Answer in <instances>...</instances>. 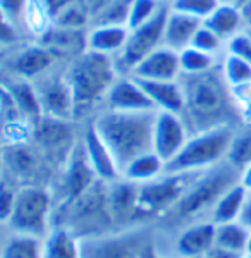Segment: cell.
I'll list each match as a JSON object with an SVG mask.
<instances>
[{
  "instance_id": "obj_1",
  "label": "cell",
  "mask_w": 251,
  "mask_h": 258,
  "mask_svg": "<svg viewBox=\"0 0 251 258\" xmlns=\"http://www.w3.org/2000/svg\"><path fill=\"white\" fill-rule=\"evenodd\" d=\"M184 91L182 119L190 133L205 131L219 126H236V115L241 119L237 103L234 102L231 86L225 83L220 66L205 74L179 78Z\"/></svg>"
},
{
  "instance_id": "obj_2",
  "label": "cell",
  "mask_w": 251,
  "mask_h": 258,
  "mask_svg": "<svg viewBox=\"0 0 251 258\" xmlns=\"http://www.w3.org/2000/svg\"><path fill=\"white\" fill-rule=\"evenodd\" d=\"M157 110L119 112L102 109L91 117V124L110 150L120 174L143 153L153 150V129Z\"/></svg>"
},
{
  "instance_id": "obj_3",
  "label": "cell",
  "mask_w": 251,
  "mask_h": 258,
  "mask_svg": "<svg viewBox=\"0 0 251 258\" xmlns=\"http://www.w3.org/2000/svg\"><path fill=\"white\" fill-rule=\"evenodd\" d=\"M119 76L112 57L85 50L71 59L66 78L74 100V119L90 115L98 107L103 109L105 98Z\"/></svg>"
},
{
  "instance_id": "obj_4",
  "label": "cell",
  "mask_w": 251,
  "mask_h": 258,
  "mask_svg": "<svg viewBox=\"0 0 251 258\" xmlns=\"http://www.w3.org/2000/svg\"><path fill=\"white\" fill-rule=\"evenodd\" d=\"M239 176L241 170L232 167L225 160L217 164L215 167L203 170L182 195V198L164 215V219L170 220L175 226L182 224V227L205 220V214L210 212L212 215L213 207L217 205L220 197L239 182Z\"/></svg>"
},
{
  "instance_id": "obj_5",
  "label": "cell",
  "mask_w": 251,
  "mask_h": 258,
  "mask_svg": "<svg viewBox=\"0 0 251 258\" xmlns=\"http://www.w3.org/2000/svg\"><path fill=\"white\" fill-rule=\"evenodd\" d=\"M57 227L68 229L76 238L102 234L114 229V220L108 212L107 182L95 181L81 197L60 207Z\"/></svg>"
},
{
  "instance_id": "obj_6",
  "label": "cell",
  "mask_w": 251,
  "mask_h": 258,
  "mask_svg": "<svg viewBox=\"0 0 251 258\" xmlns=\"http://www.w3.org/2000/svg\"><path fill=\"white\" fill-rule=\"evenodd\" d=\"M237 126H219L191 133L181 152L167 164L165 172H202L225 160Z\"/></svg>"
},
{
  "instance_id": "obj_7",
  "label": "cell",
  "mask_w": 251,
  "mask_h": 258,
  "mask_svg": "<svg viewBox=\"0 0 251 258\" xmlns=\"http://www.w3.org/2000/svg\"><path fill=\"white\" fill-rule=\"evenodd\" d=\"M53 198L41 184H24L18 189L14 209L4 226L9 232L45 239L50 234Z\"/></svg>"
},
{
  "instance_id": "obj_8",
  "label": "cell",
  "mask_w": 251,
  "mask_h": 258,
  "mask_svg": "<svg viewBox=\"0 0 251 258\" xmlns=\"http://www.w3.org/2000/svg\"><path fill=\"white\" fill-rule=\"evenodd\" d=\"M150 229L143 224L79 238V258H143Z\"/></svg>"
},
{
  "instance_id": "obj_9",
  "label": "cell",
  "mask_w": 251,
  "mask_h": 258,
  "mask_svg": "<svg viewBox=\"0 0 251 258\" xmlns=\"http://www.w3.org/2000/svg\"><path fill=\"white\" fill-rule=\"evenodd\" d=\"M203 172V170H202ZM200 172H165L160 177L138 184V212L143 217H164L193 184Z\"/></svg>"
},
{
  "instance_id": "obj_10",
  "label": "cell",
  "mask_w": 251,
  "mask_h": 258,
  "mask_svg": "<svg viewBox=\"0 0 251 258\" xmlns=\"http://www.w3.org/2000/svg\"><path fill=\"white\" fill-rule=\"evenodd\" d=\"M167 14H169V6L165 4L160 12L150 19L148 23L129 30L122 52L114 59L119 74H131L146 55H150L153 50L164 45V28Z\"/></svg>"
},
{
  "instance_id": "obj_11",
  "label": "cell",
  "mask_w": 251,
  "mask_h": 258,
  "mask_svg": "<svg viewBox=\"0 0 251 258\" xmlns=\"http://www.w3.org/2000/svg\"><path fill=\"white\" fill-rule=\"evenodd\" d=\"M33 83H35L36 90H38L45 117L58 120L74 119V100L66 73L58 74L55 73V68H53Z\"/></svg>"
},
{
  "instance_id": "obj_12",
  "label": "cell",
  "mask_w": 251,
  "mask_h": 258,
  "mask_svg": "<svg viewBox=\"0 0 251 258\" xmlns=\"http://www.w3.org/2000/svg\"><path fill=\"white\" fill-rule=\"evenodd\" d=\"M57 59L58 57L48 47H45L40 41H35V43L12 48L11 60H7V69L12 78L36 81L55 68Z\"/></svg>"
},
{
  "instance_id": "obj_13",
  "label": "cell",
  "mask_w": 251,
  "mask_h": 258,
  "mask_svg": "<svg viewBox=\"0 0 251 258\" xmlns=\"http://www.w3.org/2000/svg\"><path fill=\"white\" fill-rule=\"evenodd\" d=\"M190 136V127L184 122L181 114L157 110L153 129V152L160 159H164L165 164H169L181 152Z\"/></svg>"
},
{
  "instance_id": "obj_14",
  "label": "cell",
  "mask_w": 251,
  "mask_h": 258,
  "mask_svg": "<svg viewBox=\"0 0 251 258\" xmlns=\"http://www.w3.org/2000/svg\"><path fill=\"white\" fill-rule=\"evenodd\" d=\"M95 181H98L95 170L91 169L88 157L85 153V147H83V141L79 140L74 145L73 152H71L69 159L66 160L64 170H62V205H68L73 200L81 197L85 191L93 184Z\"/></svg>"
},
{
  "instance_id": "obj_15",
  "label": "cell",
  "mask_w": 251,
  "mask_h": 258,
  "mask_svg": "<svg viewBox=\"0 0 251 258\" xmlns=\"http://www.w3.org/2000/svg\"><path fill=\"white\" fill-rule=\"evenodd\" d=\"M71 120H58L43 117L33 127V141L38 145L40 155L45 153L47 157H60L62 160L69 159L74 145L78 140H74L73 129L69 126Z\"/></svg>"
},
{
  "instance_id": "obj_16",
  "label": "cell",
  "mask_w": 251,
  "mask_h": 258,
  "mask_svg": "<svg viewBox=\"0 0 251 258\" xmlns=\"http://www.w3.org/2000/svg\"><path fill=\"white\" fill-rule=\"evenodd\" d=\"M108 212L114 220V226L129 227L136 226L140 219L138 212V184L120 177L117 181L107 182Z\"/></svg>"
},
{
  "instance_id": "obj_17",
  "label": "cell",
  "mask_w": 251,
  "mask_h": 258,
  "mask_svg": "<svg viewBox=\"0 0 251 258\" xmlns=\"http://www.w3.org/2000/svg\"><path fill=\"white\" fill-rule=\"evenodd\" d=\"M103 109L119 112H143L155 110V107L136 78L129 74H119L108 91Z\"/></svg>"
},
{
  "instance_id": "obj_18",
  "label": "cell",
  "mask_w": 251,
  "mask_h": 258,
  "mask_svg": "<svg viewBox=\"0 0 251 258\" xmlns=\"http://www.w3.org/2000/svg\"><path fill=\"white\" fill-rule=\"evenodd\" d=\"M129 76L141 81H177L181 78L179 52L162 45L146 55Z\"/></svg>"
},
{
  "instance_id": "obj_19",
  "label": "cell",
  "mask_w": 251,
  "mask_h": 258,
  "mask_svg": "<svg viewBox=\"0 0 251 258\" xmlns=\"http://www.w3.org/2000/svg\"><path fill=\"white\" fill-rule=\"evenodd\" d=\"M217 224L208 220L187 224L181 229L175 238V253L179 258H198L208 255V251L215 246Z\"/></svg>"
},
{
  "instance_id": "obj_20",
  "label": "cell",
  "mask_w": 251,
  "mask_h": 258,
  "mask_svg": "<svg viewBox=\"0 0 251 258\" xmlns=\"http://www.w3.org/2000/svg\"><path fill=\"white\" fill-rule=\"evenodd\" d=\"M81 141H83V147H85L88 162H90L91 169L95 170V174H97L100 181L112 182L122 177L120 169L117 167L110 150L107 148V145L103 143V140L100 138L97 129L93 127L91 122L88 124V127L83 133Z\"/></svg>"
},
{
  "instance_id": "obj_21",
  "label": "cell",
  "mask_w": 251,
  "mask_h": 258,
  "mask_svg": "<svg viewBox=\"0 0 251 258\" xmlns=\"http://www.w3.org/2000/svg\"><path fill=\"white\" fill-rule=\"evenodd\" d=\"M4 86L9 90V93L14 98L16 105L23 115L24 120H28L29 124H33V127L40 122L43 115V109H41L40 95L36 90L35 83L23 80V78H12L7 76V80L4 81Z\"/></svg>"
},
{
  "instance_id": "obj_22",
  "label": "cell",
  "mask_w": 251,
  "mask_h": 258,
  "mask_svg": "<svg viewBox=\"0 0 251 258\" xmlns=\"http://www.w3.org/2000/svg\"><path fill=\"white\" fill-rule=\"evenodd\" d=\"M203 21L172 11L169 7L164 28V47L172 48L175 52H182L184 48L191 47L196 31L200 30Z\"/></svg>"
},
{
  "instance_id": "obj_23",
  "label": "cell",
  "mask_w": 251,
  "mask_h": 258,
  "mask_svg": "<svg viewBox=\"0 0 251 258\" xmlns=\"http://www.w3.org/2000/svg\"><path fill=\"white\" fill-rule=\"evenodd\" d=\"M129 28L126 26H107V24H91L86 33V48L91 52L115 59L122 52Z\"/></svg>"
},
{
  "instance_id": "obj_24",
  "label": "cell",
  "mask_w": 251,
  "mask_h": 258,
  "mask_svg": "<svg viewBox=\"0 0 251 258\" xmlns=\"http://www.w3.org/2000/svg\"><path fill=\"white\" fill-rule=\"evenodd\" d=\"M148 98L152 100L155 110L182 114L184 91L181 81H141L138 80Z\"/></svg>"
},
{
  "instance_id": "obj_25",
  "label": "cell",
  "mask_w": 251,
  "mask_h": 258,
  "mask_svg": "<svg viewBox=\"0 0 251 258\" xmlns=\"http://www.w3.org/2000/svg\"><path fill=\"white\" fill-rule=\"evenodd\" d=\"M203 24L210 28L217 36H220V38L225 41V45H227L234 36L246 31V23H244V18H242L241 7L232 6V4H225V2H220L219 6H217V9L203 21Z\"/></svg>"
},
{
  "instance_id": "obj_26",
  "label": "cell",
  "mask_w": 251,
  "mask_h": 258,
  "mask_svg": "<svg viewBox=\"0 0 251 258\" xmlns=\"http://www.w3.org/2000/svg\"><path fill=\"white\" fill-rule=\"evenodd\" d=\"M86 33L88 31H73L52 26L38 41L48 47L57 57L71 55L74 59L86 50Z\"/></svg>"
},
{
  "instance_id": "obj_27",
  "label": "cell",
  "mask_w": 251,
  "mask_h": 258,
  "mask_svg": "<svg viewBox=\"0 0 251 258\" xmlns=\"http://www.w3.org/2000/svg\"><path fill=\"white\" fill-rule=\"evenodd\" d=\"M249 197V191L237 182L231 189H227L213 207L210 220L213 224H227L239 220L242 209L246 205V200Z\"/></svg>"
},
{
  "instance_id": "obj_28",
  "label": "cell",
  "mask_w": 251,
  "mask_h": 258,
  "mask_svg": "<svg viewBox=\"0 0 251 258\" xmlns=\"http://www.w3.org/2000/svg\"><path fill=\"white\" fill-rule=\"evenodd\" d=\"M165 160L160 159L152 150V152L143 153L131 164L126 165V169L122 170V177L131 182H136V184H145V182L153 181V179L160 177L162 174H165Z\"/></svg>"
},
{
  "instance_id": "obj_29",
  "label": "cell",
  "mask_w": 251,
  "mask_h": 258,
  "mask_svg": "<svg viewBox=\"0 0 251 258\" xmlns=\"http://www.w3.org/2000/svg\"><path fill=\"white\" fill-rule=\"evenodd\" d=\"M29 143V141H28ZM28 143L18 145H6L4 153H6V164L9 165L14 177L29 179L36 174L38 169V153L35 152Z\"/></svg>"
},
{
  "instance_id": "obj_30",
  "label": "cell",
  "mask_w": 251,
  "mask_h": 258,
  "mask_svg": "<svg viewBox=\"0 0 251 258\" xmlns=\"http://www.w3.org/2000/svg\"><path fill=\"white\" fill-rule=\"evenodd\" d=\"M2 258H45V239L9 232L4 239Z\"/></svg>"
},
{
  "instance_id": "obj_31",
  "label": "cell",
  "mask_w": 251,
  "mask_h": 258,
  "mask_svg": "<svg viewBox=\"0 0 251 258\" xmlns=\"http://www.w3.org/2000/svg\"><path fill=\"white\" fill-rule=\"evenodd\" d=\"M53 26L62 30L88 31L91 26V12L86 0H71L53 16Z\"/></svg>"
},
{
  "instance_id": "obj_32",
  "label": "cell",
  "mask_w": 251,
  "mask_h": 258,
  "mask_svg": "<svg viewBox=\"0 0 251 258\" xmlns=\"http://www.w3.org/2000/svg\"><path fill=\"white\" fill-rule=\"evenodd\" d=\"M249 229L239 220L227 224H217L215 231V246L225 251L236 253V255H244L246 244L249 239Z\"/></svg>"
},
{
  "instance_id": "obj_33",
  "label": "cell",
  "mask_w": 251,
  "mask_h": 258,
  "mask_svg": "<svg viewBox=\"0 0 251 258\" xmlns=\"http://www.w3.org/2000/svg\"><path fill=\"white\" fill-rule=\"evenodd\" d=\"M45 258H79L78 238L68 229L55 227L45 238Z\"/></svg>"
},
{
  "instance_id": "obj_34",
  "label": "cell",
  "mask_w": 251,
  "mask_h": 258,
  "mask_svg": "<svg viewBox=\"0 0 251 258\" xmlns=\"http://www.w3.org/2000/svg\"><path fill=\"white\" fill-rule=\"evenodd\" d=\"M225 162L231 164L237 170H242L251 164V124L237 126L229 145Z\"/></svg>"
},
{
  "instance_id": "obj_35",
  "label": "cell",
  "mask_w": 251,
  "mask_h": 258,
  "mask_svg": "<svg viewBox=\"0 0 251 258\" xmlns=\"http://www.w3.org/2000/svg\"><path fill=\"white\" fill-rule=\"evenodd\" d=\"M222 57L210 55L207 52L187 47L182 52H179V64H181V74L184 76H195V74H205L217 69L220 66Z\"/></svg>"
},
{
  "instance_id": "obj_36",
  "label": "cell",
  "mask_w": 251,
  "mask_h": 258,
  "mask_svg": "<svg viewBox=\"0 0 251 258\" xmlns=\"http://www.w3.org/2000/svg\"><path fill=\"white\" fill-rule=\"evenodd\" d=\"M133 0H112L103 9H100L91 19V24H107V26H126L129 24Z\"/></svg>"
},
{
  "instance_id": "obj_37",
  "label": "cell",
  "mask_w": 251,
  "mask_h": 258,
  "mask_svg": "<svg viewBox=\"0 0 251 258\" xmlns=\"http://www.w3.org/2000/svg\"><path fill=\"white\" fill-rule=\"evenodd\" d=\"M220 73L231 88L251 81V66L231 52H225L220 59Z\"/></svg>"
},
{
  "instance_id": "obj_38",
  "label": "cell",
  "mask_w": 251,
  "mask_h": 258,
  "mask_svg": "<svg viewBox=\"0 0 251 258\" xmlns=\"http://www.w3.org/2000/svg\"><path fill=\"white\" fill-rule=\"evenodd\" d=\"M219 4L220 0H170L167 6L172 11L182 12V14L191 16V18L205 21L217 9Z\"/></svg>"
},
{
  "instance_id": "obj_39",
  "label": "cell",
  "mask_w": 251,
  "mask_h": 258,
  "mask_svg": "<svg viewBox=\"0 0 251 258\" xmlns=\"http://www.w3.org/2000/svg\"><path fill=\"white\" fill-rule=\"evenodd\" d=\"M165 6V2L162 0H133L131 7V16H129V24L128 28H138L141 24L148 23L150 19L160 12L162 7Z\"/></svg>"
},
{
  "instance_id": "obj_40",
  "label": "cell",
  "mask_w": 251,
  "mask_h": 258,
  "mask_svg": "<svg viewBox=\"0 0 251 258\" xmlns=\"http://www.w3.org/2000/svg\"><path fill=\"white\" fill-rule=\"evenodd\" d=\"M191 47L210 53V55H215V57H222L225 53V41L220 38V36H217L215 33L208 26H205V24H202L200 30L196 31Z\"/></svg>"
},
{
  "instance_id": "obj_41",
  "label": "cell",
  "mask_w": 251,
  "mask_h": 258,
  "mask_svg": "<svg viewBox=\"0 0 251 258\" xmlns=\"http://www.w3.org/2000/svg\"><path fill=\"white\" fill-rule=\"evenodd\" d=\"M225 52H231L234 55L241 57L242 60H246L251 66V35H249V31H242L237 36H234V38L225 45Z\"/></svg>"
},
{
  "instance_id": "obj_42",
  "label": "cell",
  "mask_w": 251,
  "mask_h": 258,
  "mask_svg": "<svg viewBox=\"0 0 251 258\" xmlns=\"http://www.w3.org/2000/svg\"><path fill=\"white\" fill-rule=\"evenodd\" d=\"M29 0H0L2 7V18L12 21V23H23L24 12L28 9Z\"/></svg>"
},
{
  "instance_id": "obj_43",
  "label": "cell",
  "mask_w": 251,
  "mask_h": 258,
  "mask_svg": "<svg viewBox=\"0 0 251 258\" xmlns=\"http://www.w3.org/2000/svg\"><path fill=\"white\" fill-rule=\"evenodd\" d=\"M16 120H23V115L16 105L14 98L9 93V90L6 86H2V122L9 124V122H16Z\"/></svg>"
},
{
  "instance_id": "obj_44",
  "label": "cell",
  "mask_w": 251,
  "mask_h": 258,
  "mask_svg": "<svg viewBox=\"0 0 251 258\" xmlns=\"http://www.w3.org/2000/svg\"><path fill=\"white\" fill-rule=\"evenodd\" d=\"M0 40H2V47L9 48L14 47V45L19 43L21 40V30L18 23H12V21L2 18V35H0Z\"/></svg>"
},
{
  "instance_id": "obj_45",
  "label": "cell",
  "mask_w": 251,
  "mask_h": 258,
  "mask_svg": "<svg viewBox=\"0 0 251 258\" xmlns=\"http://www.w3.org/2000/svg\"><path fill=\"white\" fill-rule=\"evenodd\" d=\"M16 197H18V189L14 188V184L11 182H4L2 186V212H0V217H2V222H6L9 219V215L12 214V209H14L16 203Z\"/></svg>"
},
{
  "instance_id": "obj_46",
  "label": "cell",
  "mask_w": 251,
  "mask_h": 258,
  "mask_svg": "<svg viewBox=\"0 0 251 258\" xmlns=\"http://www.w3.org/2000/svg\"><path fill=\"white\" fill-rule=\"evenodd\" d=\"M41 2L47 6V9L50 11V14H52V18H53V16H55L62 7L68 6L71 0H41Z\"/></svg>"
},
{
  "instance_id": "obj_47",
  "label": "cell",
  "mask_w": 251,
  "mask_h": 258,
  "mask_svg": "<svg viewBox=\"0 0 251 258\" xmlns=\"http://www.w3.org/2000/svg\"><path fill=\"white\" fill-rule=\"evenodd\" d=\"M239 222H242L251 231V193H249L248 200H246V205H244V209H242V214H241V217H239Z\"/></svg>"
},
{
  "instance_id": "obj_48",
  "label": "cell",
  "mask_w": 251,
  "mask_h": 258,
  "mask_svg": "<svg viewBox=\"0 0 251 258\" xmlns=\"http://www.w3.org/2000/svg\"><path fill=\"white\" fill-rule=\"evenodd\" d=\"M208 258H241L242 255H236V253L225 251V249H220L217 246H213L210 251H208Z\"/></svg>"
},
{
  "instance_id": "obj_49",
  "label": "cell",
  "mask_w": 251,
  "mask_h": 258,
  "mask_svg": "<svg viewBox=\"0 0 251 258\" xmlns=\"http://www.w3.org/2000/svg\"><path fill=\"white\" fill-rule=\"evenodd\" d=\"M239 184L242 188H246L251 193V164L246 165L244 169L241 170V176H239Z\"/></svg>"
},
{
  "instance_id": "obj_50",
  "label": "cell",
  "mask_w": 251,
  "mask_h": 258,
  "mask_svg": "<svg viewBox=\"0 0 251 258\" xmlns=\"http://www.w3.org/2000/svg\"><path fill=\"white\" fill-rule=\"evenodd\" d=\"M108 2H112V0H86V6L90 7V12H91V19H93V16L97 14L100 9H103Z\"/></svg>"
},
{
  "instance_id": "obj_51",
  "label": "cell",
  "mask_w": 251,
  "mask_h": 258,
  "mask_svg": "<svg viewBox=\"0 0 251 258\" xmlns=\"http://www.w3.org/2000/svg\"><path fill=\"white\" fill-rule=\"evenodd\" d=\"M241 12H242V18H244V23H246V30L251 31V0L242 4Z\"/></svg>"
},
{
  "instance_id": "obj_52",
  "label": "cell",
  "mask_w": 251,
  "mask_h": 258,
  "mask_svg": "<svg viewBox=\"0 0 251 258\" xmlns=\"http://www.w3.org/2000/svg\"><path fill=\"white\" fill-rule=\"evenodd\" d=\"M239 112H241V122L251 124V102H248L246 105H242Z\"/></svg>"
},
{
  "instance_id": "obj_53",
  "label": "cell",
  "mask_w": 251,
  "mask_h": 258,
  "mask_svg": "<svg viewBox=\"0 0 251 258\" xmlns=\"http://www.w3.org/2000/svg\"><path fill=\"white\" fill-rule=\"evenodd\" d=\"M220 2H225V4H232V6H242L244 2H248V0H220Z\"/></svg>"
},
{
  "instance_id": "obj_54",
  "label": "cell",
  "mask_w": 251,
  "mask_h": 258,
  "mask_svg": "<svg viewBox=\"0 0 251 258\" xmlns=\"http://www.w3.org/2000/svg\"><path fill=\"white\" fill-rule=\"evenodd\" d=\"M244 255L251 256V232H249V239H248V244H246V253Z\"/></svg>"
},
{
  "instance_id": "obj_55",
  "label": "cell",
  "mask_w": 251,
  "mask_h": 258,
  "mask_svg": "<svg viewBox=\"0 0 251 258\" xmlns=\"http://www.w3.org/2000/svg\"><path fill=\"white\" fill-rule=\"evenodd\" d=\"M241 258H251V256H248V255H242Z\"/></svg>"
},
{
  "instance_id": "obj_56",
  "label": "cell",
  "mask_w": 251,
  "mask_h": 258,
  "mask_svg": "<svg viewBox=\"0 0 251 258\" xmlns=\"http://www.w3.org/2000/svg\"><path fill=\"white\" fill-rule=\"evenodd\" d=\"M162 2H165V4H169V2H170V0H162Z\"/></svg>"
},
{
  "instance_id": "obj_57",
  "label": "cell",
  "mask_w": 251,
  "mask_h": 258,
  "mask_svg": "<svg viewBox=\"0 0 251 258\" xmlns=\"http://www.w3.org/2000/svg\"><path fill=\"white\" fill-rule=\"evenodd\" d=\"M198 258H208V256H207V255H205V256H198Z\"/></svg>"
},
{
  "instance_id": "obj_58",
  "label": "cell",
  "mask_w": 251,
  "mask_h": 258,
  "mask_svg": "<svg viewBox=\"0 0 251 258\" xmlns=\"http://www.w3.org/2000/svg\"><path fill=\"white\" fill-rule=\"evenodd\" d=\"M246 31H249V30H246ZM249 35H251V31H249Z\"/></svg>"
}]
</instances>
